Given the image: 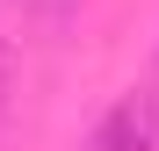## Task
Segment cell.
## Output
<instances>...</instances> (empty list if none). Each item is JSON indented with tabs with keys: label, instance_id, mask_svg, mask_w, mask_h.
Instances as JSON below:
<instances>
[{
	"label": "cell",
	"instance_id": "cell-2",
	"mask_svg": "<svg viewBox=\"0 0 159 151\" xmlns=\"http://www.w3.org/2000/svg\"><path fill=\"white\" fill-rule=\"evenodd\" d=\"M0 108H7V50H0Z\"/></svg>",
	"mask_w": 159,
	"mask_h": 151
},
{
	"label": "cell",
	"instance_id": "cell-1",
	"mask_svg": "<svg viewBox=\"0 0 159 151\" xmlns=\"http://www.w3.org/2000/svg\"><path fill=\"white\" fill-rule=\"evenodd\" d=\"M80 151H159V115H152V101L130 86L116 108L94 122V137L80 144Z\"/></svg>",
	"mask_w": 159,
	"mask_h": 151
}]
</instances>
